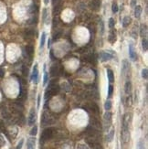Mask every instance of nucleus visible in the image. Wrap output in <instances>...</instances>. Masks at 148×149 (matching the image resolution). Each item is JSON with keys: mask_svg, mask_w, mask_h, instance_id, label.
<instances>
[{"mask_svg": "<svg viewBox=\"0 0 148 149\" xmlns=\"http://www.w3.org/2000/svg\"><path fill=\"white\" fill-rule=\"evenodd\" d=\"M23 74L24 76H27L29 74V69L26 68V67H23Z\"/></svg>", "mask_w": 148, "mask_h": 149, "instance_id": "nucleus-41", "label": "nucleus"}, {"mask_svg": "<svg viewBox=\"0 0 148 149\" xmlns=\"http://www.w3.org/2000/svg\"><path fill=\"white\" fill-rule=\"evenodd\" d=\"M48 75L47 72H44V82H43L44 85H45V84L48 82Z\"/></svg>", "mask_w": 148, "mask_h": 149, "instance_id": "nucleus-39", "label": "nucleus"}, {"mask_svg": "<svg viewBox=\"0 0 148 149\" xmlns=\"http://www.w3.org/2000/svg\"><path fill=\"white\" fill-rule=\"evenodd\" d=\"M107 75H108L109 82H110L111 83L114 82V75H113V72L112 70H107Z\"/></svg>", "mask_w": 148, "mask_h": 149, "instance_id": "nucleus-21", "label": "nucleus"}, {"mask_svg": "<svg viewBox=\"0 0 148 149\" xmlns=\"http://www.w3.org/2000/svg\"><path fill=\"white\" fill-rule=\"evenodd\" d=\"M141 13H142V7L140 6H135V9H134V16H135L137 18H140Z\"/></svg>", "mask_w": 148, "mask_h": 149, "instance_id": "nucleus-22", "label": "nucleus"}, {"mask_svg": "<svg viewBox=\"0 0 148 149\" xmlns=\"http://www.w3.org/2000/svg\"><path fill=\"white\" fill-rule=\"evenodd\" d=\"M35 144H36L35 137H30V138H29L28 139V142H27L28 149H35Z\"/></svg>", "mask_w": 148, "mask_h": 149, "instance_id": "nucleus-15", "label": "nucleus"}, {"mask_svg": "<svg viewBox=\"0 0 148 149\" xmlns=\"http://www.w3.org/2000/svg\"><path fill=\"white\" fill-rule=\"evenodd\" d=\"M31 80L35 84L38 83V65L36 64L33 68V72H32V75H31Z\"/></svg>", "mask_w": 148, "mask_h": 149, "instance_id": "nucleus-9", "label": "nucleus"}, {"mask_svg": "<svg viewBox=\"0 0 148 149\" xmlns=\"http://www.w3.org/2000/svg\"><path fill=\"white\" fill-rule=\"evenodd\" d=\"M37 133H38V127H37V126L35 125V126H34V127L31 129V131H30V135L35 136L36 135H37Z\"/></svg>", "mask_w": 148, "mask_h": 149, "instance_id": "nucleus-33", "label": "nucleus"}, {"mask_svg": "<svg viewBox=\"0 0 148 149\" xmlns=\"http://www.w3.org/2000/svg\"><path fill=\"white\" fill-rule=\"evenodd\" d=\"M23 143H24V140L22 139V140H20V142L18 143V146H17V148L16 149H21L22 148V145H23Z\"/></svg>", "mask_w": 148, "mask_h": 149, "instance_id": "nucleus-40", "label": "nucleus"}, {"mask_svg": "<svg viewBox=\"0 0 148 149\" xmlns=\"http://www.w3.org/2000/svg\"><path fill=\"white\" fill-rule=\"evenodd\" d=\"M26 52H27V54L31 58V57L34 55V47L31 46V45L27 46V47H26Z\"/></svg>", "mask_w": 148, "mask_h": 149, "instance_id": "nucleus-18", "label": "nucleus"}, {"mask_svg": "<svg viewBox=\"0 0 148 149\" xmlns=\"http://www.w3.org/2000/svg\"><path fill=\"white\" fill-rule=\"evenodd\" d=\"M112 116L113 114L110 112H106L103 115V124H104V129L105 130H109V128L111 127L112 125Z\"/></svg>", "mask_w": 148, "mask_h": 149, "instance_id": "nucleus-3", "label": "nucleus"}, {"mask_svg": "<svg viewBox=\"0 0 148 149\" xmlns=\"http://www.w3.org/2000/svg\"><path fill=\"white\" fill-rule=\"evenodd\" d=\"M54 134H55V130H54L53 128H47L42 133L41 139L40 140H42L43 142L44 141H47V140H49V139H51L54 136Z\"/></svg>", "mask_w": 148, "mask_h": 149, "instance_id": "nucleus-2", "label": "nucleus"}, {"mask_svg": "<svg viewBox=\"0 0 148 149\" xmlns=\"http://www.w3.org/2000/svg\"><path fill=\"white\" fill-rule=\"evenodd\" d=\"M46 18H47V9L44 8V9H43V17H42V19H43L44 22L46 21Z\"/></svg>", "mask_w": 148, "mask_h": 149, "instance_id": "nucleus-38", "label": "nucleus"}, {"mask_svg": "<svg viewBox=\"0 0 148 149\" xmlns=\"http://www.w3.org/2000/svg\"><path fill=\"white\" fill-rule=\"evenodd\" d=\"M142 77L144 79V80H147L148 77V71L147 69H143L142 71Z\"/></svg>", "mask_w": 148, "mask_h": 149, "instance_id": "nucleus-31", "label": "nucleus"}, {"mask_svg": "<svg viewBox=\"0 0 148 149\" xmlns=\"http://www.w3.org/2000/svg\"><path fill=\"white\" fill-rule=\"evenodd\" d=\"M52 122H53V119H52V117L50 116V114H48V113H43V116H42V124H43V125L51 124Z\"/></svg>", "mask_w": 148, "mask_h": 149, "instance_id": "nucleus-10", "label": "nucleus"}, {"mask_svg": "<svg viewBox=\"0 0 148 149\" xmlns=\"http://www.w3.org/2000/svg\"><path fill=\"white\" fill-rule=\"evenodd\" d=\"M59 91V86L58 84H53L50 83L48 85V87L46 90V92H45V99L48 100L49 99L50 97L58 94Z\"/></svg>", "mask_w": 148, "mask_h": 149, "instance_id": "nucleus-1", "label": "nucleus"}, {"mask_svg": "<svg viewBox=\"0 0 148 149\" xmlns=\"http://www.w3.org/2000/svg\"><path fill=\"white\" fill-rule=\"evenodd\" d=\"M113 85H110V86H109V91H108V96H109V97H111V96L113 95Z\"/></svg>", "mask_w": 148, "mask_h": 149, "instance_id": "nucleus-37", "label": "nucleus"}, {"mask_svg": "<svg viewBox=\"0 0 148 149\" xmlns=\"http://www.w3.org/2000/svg\"><path fill=\"white\" fill-rule=\"evenodd\" d=\"M89 6L92 10H98L101 6V1L100 0H90Z\"/></svg>", "mask_w": 148, "mask_h": 149, "instance_id": "nucleus-8", "label": "nucleus"}, {"mask_svg": "<svg viewBox=\"0 0 148 149\" xmlns=\"http://www.w3.org/2000/svg\"><path fill=\"white\" fill-rule=\"evenodd\" d=\"M114 133H115V130L114 129H112L111 131L109 132V134L107 135V136H106V140H107V142H112L113 141V136H114Z\"/></svg>", "mask_w": 148, "mask_h": 149, "instance_id": "nucleus-20", "label": "nucleus"}, {"mask_svg": "<svg viewBox=\"0 0 148 149\" xmlns=\"http://www.w3.org/2000/svg\"><path fill=\"white\" fill-rule=\"evenodd\" d=\"M104 108H105L106 111L111 110V108H112V101H110V100H107L105 101V103H104Z\"/></svg>", "mask_w": 148, "mask_h": 149, "instance_id": "nucleus-29", "label": "nucleus"}, {"mask_svg": "<svg viewBox=\"0 0 148 149\" xmlns=\"http://www.w3.org/2000/svg\"><path fill=\"white\" fill-rule=\"evenodd\" d=\"M76 149H89V146L85 144H78Z\"/></svg>", "mask_w": 148, "mask_h": 149, "instance_id": "nucleus-30", "label": "nucleus"}, {"mask_svg": "<svg viewBox=\"0 0 148 149\" xmlns=\"http://www.w3.org/2000/svg\"><path fill=\"white\" fill-rule=\"evenodd\" d=\"M131 120H132V114L129 113H125L124 116V119H123V126H127V127H129Z\"/></svg>", "mask_w": 148, "mask_h": 149, "instance_id": "nucleus-13", "label": "nucleus"}, {"mask_svg": "<svg viewBox=\"0 0 148 149\" xmlns=\"http://www.w3.org/2000/svg\"><path fill=\"white\" fill-rule=\"evenodd\" d=\"M60 11H61V5L60 4L54 6V9H53L54 15H59V13H60Z\"/></svg>", "mask_w": 148, "mask_h": 149, "instance_id": "nucleus-24", "label": "nucleus"}, {"mask_svg": "<svg viewBox=\"0 0 148 149\" xmlns=\"http://www.w3.org/2000/svg\"><path fill=\"white\" fill-rule=\"evenodd\" d=\"M90 123H91V125L93 128H95V129H97V130H101V123H100V121L97 119V118H95V117H91Z\"/></svg>", "mask_w": 148, "mask_h": 149, "instance_id": "nucleus-7", "label": "nucleus"}, {"mask_svg": "<svg viewBox=\"0 0 148 149\" xmlns=\"http://www.w3.org/2000/svg\"><path fill=\"white\" fill-rule=\"evenodd\" d=\"M5 75V71L3 69H0V78H3Z\"/></svg>", "mask_w": 148, "mask_h": 149, "instance_id": "nucleus-44", "label": "nucleus"}, {"mask_svg": "<svg viewBox=\"0 0 148 149\" xmlns=\"http://www.w3.org/2000/svg\"><path fill=\"white\" fill-rule=\"evenodd\" d=\"M99 58H100V60L102 62H105V61L112 60L113 59V55L108 53V52H105V51H101L100 54H99Z\"/></svg>", "mask_w": 148, "mask_h": 149, "instance_id": "nucleus-5", "label": "nucleus"}, {"mask_svg": "<svg viewBox=\"0 0 148 149\" xmlns=\"http://www.w3.org/2000/svg\"><path fill=\"white\" fill-rule=\"evenodd\" d=\"M132 6H134L135 5H136V0H132Z\"/></svg>", "mask_w": 148, "mask_h": 149, "instance_id": "nucleus-45", "label": "nucleus"}, {"mask_svg": "<svg viewBox=\"0 0 148 149\" xmlns=\"http://www.w3.org/2000/svg\"><path fill=\"white\" fill-rule=\"evenodd\" d=\"M131 21H132V20H131L130 17H124V18L123 19V26H124V28L128 27V26L130 25Z\"/></svg>", "mask_w": 148, "mask_h": 149, "instance_id": "nucleus-23", "label": "nucleus"}, {"mask_svg": "<svg viewBox=\"0 0 148 149\" xmlns=\"http://www.w3.org/2000/svg\"><path fill=\"white\" fill-rule=\"evenodd\" d=\"M36 120H37V113H36L35 109L32 108V109L30 110L29 116V125H33L35 124Z\"/></svg>", "mask_w": 148, "mask_h": 149, "instance_id": "nucleus-6", "label": "nucleus"}, {"mask_svg": "<svg viewBox=\"0 0 148 149\" xmlns=\"http://www.w3.org/2000/svg\"><path fill=\"white\" fill-rule=\"evenodd\" d=\"M122 141L124 142V144H127L130 141V132H129V127H127V126H123Z\"/></svg>", "mask_w": 148, "mask_h": 149, "instance_id": "nucleus-4", "label": "nucleus"}, {"mask_svg": "<svg viewBox=\"0 0 148 149\" xmlns=\"http://www.w3.org/2000/svg\"><path fill=\"white\" fill-rule=\"evenodd\" d=\"M137 149H144V144L143 142V140L139 141V143L137 144Z\"/></svg>", "mask_w": 148, "mask_h": 149, "instance_id": "nucleus-34", "label": "nucleus"}, {"mask_svg": "<svg viewBox=\"0 0 148 149\" xmlns=\"http://www.w3.org/2000/svg\"><path fill=\"white\" fill-rule=\"evenodd\" d=\"M122 73H123V75L125 76L128 72H129V70H130V64L128 63V61L127 60H123V68H122Z\"/></svg>", "mask_w": 148, "mask_h": 149, "instance_id": "nucleus-12", "label": "nucleus"}, {"mask_svg": "<svg viewBox=\"0 0 148 149\" xmlns=\"http://www.w3.org/2000/svg\"><path fill=\"white\" fill-rule=\"evenodd\" d=\"M60 36H61V32H58L56 35H54L53 38L54 39H58L59 38H60Z\"/></svg>", "mask_w": 148, "mask_h": 149, "instance_id": "nucleus-43", "label": "nucleus"}, {"mask_svg": "<svg viewBox=\"0 0 148 149\" xmlns=\"http://www.w3.org/2000/svg\"><path fill=\"white\" fill-rule=\"evenodd\" d=\"M45 40H46V33L43 32L41 35V39H40V48H42L44 47V44H45Z\"/></svg>", "mask_w": 148, "mask_h": 149, "instance_id": "nucleus-28", "label": "nucleus"}, {"mask_svg": "<svg viewBox=\"0 0 148 149\" xmlns=\"http://www.w3.org/2000/svg\"><path fill=\"white\" fill-rule=\"evenodd\" d=\"M108 39H109V41H110L111 44L115 43V41H116V34H115V32H114V31H111V33H110V35H109Z\"/></svg>", "mask_w": 148, "mask_h": 149, "instance_id": "nucleus-19", "label": "nucleus"}, {"mask_svg": "<svg viewBox=\"0 0 148 149\" xmlns=\"http://www.w3.org/2000/svg\"><path fill=\"white\" fill-rule=\"evenodd\" d=\"M140 34L142 37H145L147 34V28L145 25H142L141 26V31H140Z\"/></svg>", "mask_w": 148, "mask_h": 149, "instance_id": "nucleus-25", "label": "nucleus"}, {"mask_svg": "<svg viewBox=\"0 0 148 149\" xmlns=\"http://www.w3.org/2000/svg\"><path fill=\"white\" fill-rule=\"evenodd\" d=\"M124 91H125V93L130 95L131 94V91H132V83H131L130 81H127L125 82V86H124Z\"/></svg>", "mask_w": 148, "mask_h": 149, "instance_id": "nucleus-17", "label": "nucleus"}, {"mask_svg": "<svg viewBox=\"0 0 148 149\" xmlns=\"http://www.w3.org/2000/svg\"><path fill=\"white\" fill-rule=\"evenodd\" d=\"M88 108H89V110L91 113L96 114V115H98V114L100 113L99 107H98V105H97L95 102H91L89 105H88Z\"/></svg>", "mask_w": 148, "mask_h": 149, "instance_id": "nucleus-11", "label": "nucleus"}, {"mask_svg": "<svg viewBox=\"0 0 148 149\" xmlns=\"http://www.w3.org/2000/svg\"><path fill=\"white\" fill-rule=\"evenodd\" d=\"M59 67L56 65V64H54L51 68H50V74H51V76H57V75H59Z\"/></svg>", "mask_w": 148, "mask_h": 149, "instance_id": "nucleus-16", "label": "nucleus"}, {"mask_svg": "<svg viewBox=\"0 0 148 149\" xmlns=\"http://www.w3.org/2000/svg\"><path fill=\"white\" fill-rule=\"evenodd\" d=\"M30 13H37L38 12V6H36V5H32V6H30V10H29Z\"/></svg>", "mask_w": 148, "mask_h": 149, "instance_id": "nucleus-32", "label": "nucleus"}, {"mask_svg": "<svg viewBox=\"0 0 148 149\" xmlns=\"http://www.w3.org/2000/svg\"><path fill=\"white\" fill-rule=\"evenodd\" d=\"M25 35L27 38H32L34 36V30L33 29H26L25 30Z\"/></svg>", "mask_w": 148, "mask_h": 149, "instance_id": "nucleus-26", "label": "nucleus"}, {"mask_svg": "<svg viewBox=\"0 0 148 149\" xmlns=\"http://www.w3.org/2000/svg\"><path fill=\"white\" fill-rule=\"evenodd\" d=\"M114 25H115L114 19H113V18H110V19H109V27H110L111 29H113V27H114Z\"/></svg>", "mask_w": 148, "mask_h": 149, "instance_id": "nucleus-35", "label": "nucleus"}, {"mask_svg": "<svg viewBox=\"0 0 148 149\" xmlns=\"http://www.w3.org/2000/svg\"><path fill=\"white\" fill-rule=\"evenodd\" d=\"M142 46H143V51H147L148 49V41L146 38H143L142 41Z\"/></svg>", "mask_w": 148, "mask_h": 149, "instance_id": "nucleus-27", "label": "nucleus"}, {"mask_svg": "<svg viewBox=\"0 0 148 149\" xmlns=\"http://www.w3.org/2000/svg\"><path fill=\"white\" fill-rule=\"evenodd\" d=\"M112 10H113V13H116L118 11V5L116 3H113V6H112Z\"/></svg>", "mask_w": 148, "mask_h": 149, "instance_id": "nucleus-36", "label": "nucleus"}, {"mask_svg": "<svg viewBox=\"0 0 148 149\" xmlns=\"http://www.w3.org/2000/svg\"><path fill=\"white\" fill-rule=\"evenodd\" d=\"M48 2H49V0H44V3H45V5H48Z\"/></svg>", "mask_w": 148, "mask_h": 149, "instance_id": "nucleus-46", "label": "nucleus"}, {"mask_svg": "<svg viewBox=\"0 0 148 149\" xmlns=\"http://www.w3.org/2000/svg\"><path fill=\"white\" fill-rule=\"evenodd\" d=\"M129 56H130L131 60L135 61L137 60V54L136 52L134 51V46L130 44L129 45Z\"/></svg>", "mask_w": 148, "mask_h": 149, "instance_id": "nucleus-14", "label": "nucleus"}, {"mask_svg": "<svg viewBox=\"0 0 148 149\" xmlns=\"http://www.w3.org/2000/svg\"><path fill=\"white\" fill-rule=\"evenodd\" d=\"M131 104H132V97L129 95V97L127 98V105H128V106H131Z\"/></svg>", "mask_w": 148, "mask_h": 149, "instance_id": "nucleus-42", "label": "nucleus"}]
</instances>
